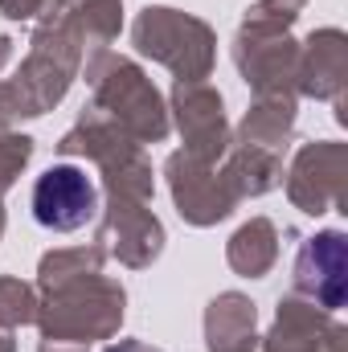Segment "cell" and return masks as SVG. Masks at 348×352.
I'll list each match as a JSON object with an SVG mask.
<instances>
[{
    "mask_svg": "<svg viewBox=\"0 0 348 352\" xmlns=\"http://www.w3.org/2000/svg\"><path fill=\"white\" fill-rule=\"evenodd\" d=\"M94 209H98V188L78 164H54L33 184V217L41 230L74 234L94 221Z\"/></svg>",
    "mask_w": 348,
    "mask_h": 352,
    "instance_id": "obj_1",
    "label": "cell"
}]
</instances>
